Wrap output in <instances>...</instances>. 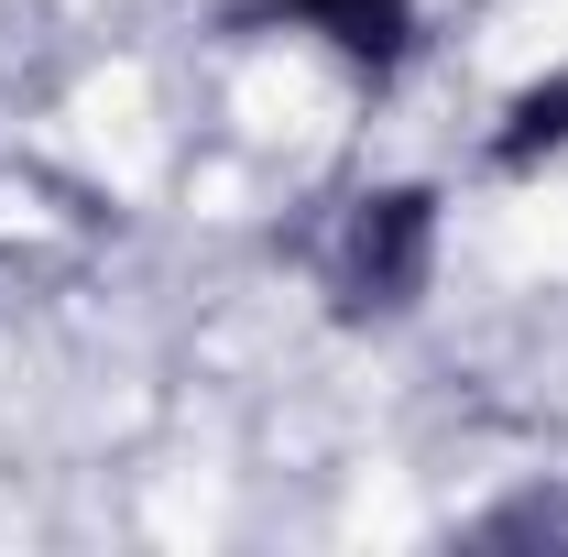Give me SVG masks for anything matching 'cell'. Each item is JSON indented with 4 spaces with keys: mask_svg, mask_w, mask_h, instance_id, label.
Returning <instances> with one entry per match:
<instances>
[{
    "mask_svg": "<svg viewBox=\"0 0 568 557\" xmlns=\"http://www.w3.org/2000/svg\"><path fill=\"white\" fill-rule=\"evenodd\" d=\"M437 241H448V198H437L426 175L361 186L351 209L328 219V252H317L328 317H339V328H394V317H416V295L437 284Z\"/></svg>",
    "mask_w": 568,
    "mask_h": 557,
    "instance_id": "cell-1",
    "label": "cell"
},
{
    "mask_svg": "<svg viewBox=\"0 0 568 557\" xmlns=\"http://www.w3.org/2000/svg\"><path fill=\"white\" fill-rule=\"evenodd\" d=\"M219 22H230L241 44L295 33V44H317L328 67H351L361 88H394V77L426 55V11L416 0H230Z\"/></svg>",
    "mask_w": 568,
    "mask_h": 557,
    "instance_id": "cell-2",
    "label": "cell"
},
{
    "mask_svg": "<svg viewBox=\"0 0 568 557\" xmlns=\"http://www.w3.org/2000/svg\"><path fill=\"white\" fill-rule=\"evenodd\" d=\"M481 153H493V175H547V164L568 153V67L525 77V88L493 110V142H481Z\"/></svg>",
    "mask_w": 568,
    "mask_h": 557,
    "instance_id": "cell-3",
    "label": "cell"
},
{
    "mask_svg": "<svg viewBox=\"0 0 568 557\" xmlns=\"http://www.w3.org/2000/svg\"><path fill=\"white\" fill-rule=\"evenodd\" d=\"M470 547H568V492H514L470 525Z\"/></svg>",
    "mask_w": 568,
    "mask_h": 557,
    "instance_id": "cell-4",
    "label": "cell"
}]
</instances>
